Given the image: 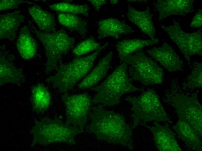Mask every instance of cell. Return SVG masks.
<instances>
[{"instance_id": "obj_1", "label": "cell", "mask_w": 202, "mask_h": 151, "mask_svg": "<svg viewBox=\"0 0 202 151\" xmlns=\"http://www.w3.org/2000/svg\"><path fill=\"white\" fill-rule=\"evenodd\" d=\"M90 129L98 139L131 149V130L119 114L105 110L101 105L98 106L92 115Z\"/></svg>"}, {"instance_id": "obj_2", "label": "cell", "mask_w": 202, "mask_h": 151, "mask_svg": "<svg viewBox=\"0 0 202 151\" xmlns=\"http://www.w3.org/2000/svg\"><path fill=\"white\" fill-rule=\"evenodd\" d=\"M92 89L97 92L92 102L106 105L118 103L121 96L126 93L140 90L131 83L125 63L121 64L102 83Z\"/></svg>"}, {"instance_id": "obj_3", "label": "cell", "mask_w": 202, "mask_h": 151, "mask_svg": "<svg viewBox=\"0 0 202 151\" xmlns=\"http://www.w3.org/2000/svg\"><path fill=\"white\" fill-rule=\"evenodd\" d=\"M108 44L106 43L90 55L77 57L68 64L60 65L56 74L48 78L47 80L53 82L63 92L66 93L87 74L98 55Z\"/></svg>"}, {"instance_id": "obj_4", "label": "cell", "mask_w": 202, "mask_h": 151, "mask_svg": "<svg viewBox=\"0 0 202 151\" xmlns=\"http://www.w3.org/2000/svg\"><path fill=\"white\" fill-rule=\"evenodd\" d=\"M83 132V130L59 120L43 119L36 121L32 128L33 139L32 145L38 143L46 145L61 142L74 145L76 143L75 136Z\"/></svg>"}, {"instance_id": "obj_5", "label": "cell", "mask_w": 202, "mask_h": 151, "mask_svg": "<svg viewBox=\"0 0 202 151\" xmlns=\"http://www.w3.org/2000/svg\"><path fill=\"white\" fill-rule=\"evenodd\" d=\"M125 99L132 105L134 127L141 121H167L171 123L158 96L154 90L149 89L138 97H129Z\"/></svg>"}, {"instance_id": "obj_6", "label": "cell", "mask_w": 202, "mask_h": 151, "mask_svg": "<svg viewBox=\"0 0 202 151\" xmlns=\"http://www.w3.org/2000/svg\"><path fill=\"white\" fill-rule=\"evenodd\" d=\"M121 60L128 64L133 69V78L145 85L162 84L164 72L162 69L143 53L126 56Z\"/></svg>"}, {"instance_id": "obj_7", "label": "cell", "mask_w": 202, "mask_h": 151, "mask_svg": "<svg viewBox=\"0 0 202 151\" xmlns=\"http://www.w3.org/2000/svg\"><path fill=\"white\" fill-rule=\"evenodd\" d=\"M42 44L47 58V69H52L62 55L66 54L73 47L75 39L68 35L63 30L53 32L35 31Z\"/></svg>"}, {"instance_id": "obj_8", "label": "cell", "mask_w": 202, "mask_h": 151, "mask_svg": "<svg viewBox=\"0 0 202 151\" xmlns=\"http://www.w3.org/2000/svg\"><path fill=\"white\" fill-rule=\"evenodd\" d=\"M161 27L176 44L189 64H190V58L192 56L196 55H201V30L192 33L185 32L181 28L178 22L175 21L171 25H163Z\"/></svg>"}, {"instance_id": "obj_9", "label": "cell", "mask_w": 202, "mask_h": 151, "mask_svg": "<svg viewBox=\"0 0 202 151\" xmlns=\"http://www.w3.org/2000/svg\"><path fill=\"white\" fill-rule=\"evenodd\" d=\"M172 101L179 120L190 126L201 139L202 105L197 98L194 96L178 94L173 96Z\"/></svg>"}, {"instance_id": "obj_10", "label": "cell", "mask_w": 202, "mask_h": 151, "mask_svg": "<svg viewBox=\"0 0 202 151\" xmlns=\"http://www.w3.org/2000/svg\"><path fill=\"white\" fill-rule=\"evenodd\" d=\"M66 109V123L72 124L83 130L91 106V98L86 93L62 96Z\"/></svg>"}, {"instance_id": "obj_11", "label": "cell", "mask_w": 202, "mask_h": 151, "mask_svg": "<svg viewBox=\"0 0 202 151\" xmlns=\"http://www.w3.org/2000/svg\"><path fill=\"white\" fill-rule=\"evenodd\" d=\"M147 52L169 71H178L183 67V61L167 43L154 47Z\"/></svg>"}, {"instance_id": "obj_12", "label": "cell", "mask_w": 202, "mask_h": 151, "mask_svg": "<svg viewBox=\"0 0 202 151\" xmlns=\"http://www.w3.org/2000/svg\"><path fill=\"white\" fill-rule=\"evenodd\" d=\"M154 126H148L153 136L156 146L160 151H181L173 131L167 126L155 121Z\"/></svg>"}, {"instance_id": "obj_13", "label": "cell", "mask_w": 202, "mask_h": 151, "mask_svg": "<svg viewBox=\"0 0 202 151\" xmlns=\"http://www.w3.org/2000/svg\"><path fill=\"white\" fill-rule=\"evenodd\" d=\"M194 0H158L155 7L160 21L172 15H185L192 11Z\"/></svg>"}, {"instance_id": "obj_14", "label": "cell", "mask_w": 202, "mask_h": 151, "mask_svg": "<svg viewBox=\"0 0 202 151\" xmlns=\"http://www.w3.org/2000/svg\"><path fill=\"white\" fill-rule=\"evenodd\" d=\"M132 32L131 27L115 18H109L102 19L98 22V38L99 39L109 37L118 39L121 36Z\"/></svg>"}, {"instance_id": "obj_15", "label": "cell", "mask_w": 202, "mask_h": 151, "mask_svg": "<svg viewBox=\"0 0 202 151\" xmlns=\"http://www.w3.org/2000/svg\"><path fill=\"white\" fill-rule=\"evenodd\" d=\"M127 15L129 20L137 26L151 39L154 38L156 30L149 9L140 10L130 7L129 8Z\"/></svg>"}, {"instance_id": "obj_16", "label": "cell", "mask_w": 202, "mask_h": 151, "mask_svg": "<svg viewBox=\"0 0 202 151\" xmlns=\"http://www.w3.org/2000/svg\"><path fill=\"white\" fill-rule=\"evenodd\" d=\"M112 53L109 52L101 59L92 71L78 85L79 89L89 88L97 84L107 75L110 66Z\"/></svg>"}, {"instance_id": "obj_17", "label": "cell", "mask_w": 202, "mask_h": 151, "mask_svg": "<svg viewBox=\"0 0 202 151\" xmlns=\"http://www.w3.org/2000/svg\"><path fill=\"white\" fill-rule=\"evenodd\" d=\"M16 46L19 54L24 60H29L36 55L37 51V42L31 36L26 26H24L21 28Z\"/></svg>"}, {"instance_id": "obj_18", "label": "cell", "mask_w": 202, "mask_h": 151, "mask_svg": "<svg viewBox=\"0 0 202 151\" xmlns=\"http://www.w3.org/2000/svg\"><path fill=\"white\" fill-rule=\"evenodd\" d=\"M25 17L19 11L1 14L0 15V39L14 36L16 31Z\"/></svg>"}, {"instance_id": "obj_19", "label": "cell", "mask_w": 202, "mask_h": 151, "mask_svg": "<svg viewBox=\"0 0 202 151\" xmlns=\"http://www.w3.org/2000/svg\"><path fill=\"white\" fill-rule=\"evenodd\" d=\"M51 95L48 89L41 84L34 86L31 91V100L33 110L38 114L44 113L49 108Z\"/></svg>"}, {"instance_id": "obj_20", "label": "cell", "mask_w": 202, "mask_h": 151, "mask_svg": "<svg viewBox=\"0 0 202 151\" xmlns=\"http://www.w3.org/2000/svg\"><path fill=\"white\" fill-rule=\"evenodd\" d=\"M173 128L179 137L192 149L202 150L201 139L188 125L179 120Z\"/></svg>"}, {"instance_id": "obj_21", "label": "cell", "mask_w": 202, "mask_h": 151, "mask_svg": "<svg viewBox=\"0 0 202 151\" xmlns=\"http://www.w3.org/2000/svg\"><path fill=\"white\" fill-rule=\"evenodd\" d=\"M28 11L40 30L45 32L55 31V19L49 12L36 5L29 8Z\"/></svg>"}, {"instance_id": "obj_22", "label": "cell", "mask_w": 202, "mask_h": 151, "mask_svg": "<svg viewBox=\"0 0 202 151\" xmlns=\"http://www.w3.org/2000/svg\"><path fill=\"white\" fill-rule=\"evenodd\" d=\"M158 42V39L156 38L148 40L139 39H125L118 43L116 47L119 57L121 59L144 47L153 45Z\"/></svg>"}, {"instance_id": "obj_23", "label": "cell", "mask_w": 202, "mask_h": 151, "mask_svg": "<svg viewBox=\"0 0 202 151\" xmlns=\"http://www.w3.org/2000/svg\"><path fill=\"white\" fill-rule=\"evenodd\" d=\"M59 23L71 31H76L82 35L86 33V23L75 14L58 12Z\"/></svg>"}, {"instance_id": "obj_24", "label": "cell", "mask_w": 202, "mask_h": 151, "mask_svg": "<svg viewBox=\"0 0 202 151\" xmlns=\"http://www.w3.org/2000/svg\"><path fill=\"white\" fill-rule=\"evenodd\" d=\"M21 72L13 66L5 59H0V83L16 82L22 78Z\"/></svg>"}, {"instance_id": "obj_25", "label": "cell", "mask_w": 202, "mask_h": 151, "mask_svg": "<svg viewBox=\"0 0 202 151\" xmlns=\"http://www.w3.org/2000/svg\"><path fill=\"white\" fill-rule=\"evenodd\" d=\"M51 10L63 13L73 14H80L87 16L88 15L89 8L86 4H77L68 2H62L49 6Z\"/></svg>"}, {"instance_id": "obj_26", "label": "cell", "mask_w": 202, "mask_h": 151, "mask_svg": "<svg viewBox=\"0 0 202 151\" xmlns=\"http://www.w3.org/2000/svg\"><path fill=\"white\" fill-rule=\"evenodd\" d=\"M201 62L194 63L191 72L185 79V86L191 88H200L202 86Z\"/></svg>"}, {"instance_id": "obj_27", "label": "cell", "mask_w": 202, "mask_h": 151, "mask_svg": "<svg viewBox=\"0 0 202 151\" xmlns=\"http://www.w3.org/2000/svg\"><path fill=\"white\" fill-rule=\"evenodd\" d=\"M101 46L93 38H87L79 43L73 50V54L77 57L99 48Z\"/></svg>"}, {"instance_id": "obj_28", "label": "cell", "mask_w": 202, "mask_h": 151, "mask_svg": "<svg viewBox=\"0 0 202 151\" xmlns=\"http://www.w3.org/2000/svg\"><path fill=\"white\" fill-rule=\"evenodd\" d=\"M24 2V1L21 0H0V11L14 9Z\"/></svg>"}, {"instance_id": "obj_29", "label": "cell", "mask_w": 202, "mask_h": 151, "mask_svg": "<svg viewBox=\"0 0 202 151\" xmlns=\"http://www.w3.org/2000/svg\"><path fill=\"white\" fill-rule=\"evenodd\" d=\"M202 11L201 9H199L192 19L190 26L194 28L200 27L202 26Z\"/></svg>"}, {"instance_id": "obj_30", "label": "cell", "mask_w": 202, "mask_h": 151, "mask_svg": "<svg viewBox=\"0 0 202 151\" xmlns=\"http://www.w3.org/2000/svg\"><path fill=\"white\" fill-rule=\"evenodd\" d=\"M94 7L95 10L97 11L100 10L101 7L105 4L107 3L106 0H88Z\"/></svg>"}, {"instance_id": "obj_31", "label": "cell", "mask_w": 202, "mask_h": 151, "mask_svg": "<svg viewBox=\"0 0 202 151\" xmlns=\"http://www.w3.org/2000/svg\"><path fill=\"white\" fill-rule=\"evenodd\" d=\"M110 2L111 3L113 4H117L118 2V0H110Z\"/></svg>"}]
</instances>
